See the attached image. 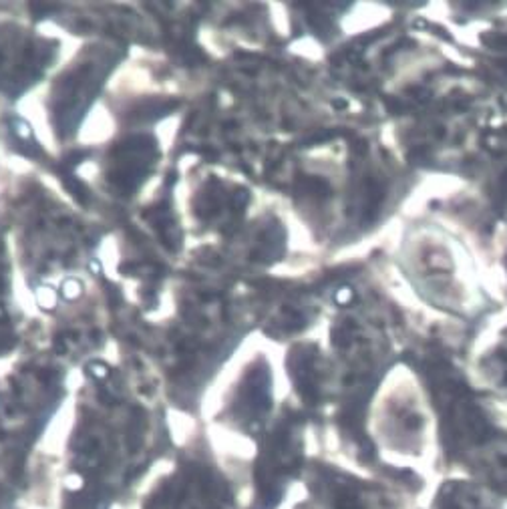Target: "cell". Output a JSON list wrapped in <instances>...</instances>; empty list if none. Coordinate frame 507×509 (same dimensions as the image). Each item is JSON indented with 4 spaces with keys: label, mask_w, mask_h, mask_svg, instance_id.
<instances>
[{
    "label": "cell",
    "mask_w": 507,
    "mask_h": 509,
    "mask_svg": "<svg viewBox=\"0 0 507 509\" xmlns=\"http://www.w3.org/2000/svg\"><path fill=\"white\" fill-rule=\"evenodd\" d=\"M429 509H505L503 497L473 479H447L433 491Z\"/></svg>",
    "instance_id": "6da1fadb"
},
{
    "label": "cell",
    "mask_w": 507,
    "mask_h": 509,
    "mask_svg": "<svg viewBox=\"0 0 507 509\" xmlns=\"http://www.w3.org/2000/svg\"><path fill=\"white\" fill-rule=\"evenodd\" d=\"M65 187H67L70 193H75L79 200H85V187H83V183H79L77 179H65Z\"/></svg>",
    "instance_id": "7a4b0ae2"
},
{
    "label": "cell",
    "mask_w": 507,
    "mask_h": 509,
    "mask_svg": "<svg viewBox=\"0 0 507 509\" xmlns=\"http://www.w3.org/2000/svg\"><path fill=\"white\" fill-rule=\"evenodd\" d=\"M89 373L93 374L95 378H105L109 374V367L103 365V362H93V365H89Z\"/></svg>",
    "instance_id": "3957f363"
},
{
    "label": "cell",
    "mask_w": 507,
    "mask_h": 509,
    "mask_svg": "<svg viewBox=\"0 0 507 509\" xmlns=\"http://www.w3.org/2000/svg\"><path fill=\"white\" fill-rule=\"evenodd\" d=\"M246 202H248V191L239 189L236 193V198H234V207H236V209H242V207L246 205Z\"/></svg>",
    "instance_id": "277c9868"
},
{
    "label": "cell",
    "mask_w": 507,
    "mask_h": 509,
    "mask_svg": "<svg viewBox=\"0 0 507 509\" xmlns=\"http://www.w3.org/2000/svg\"><path fill=\"white\" fill-rule=\"evenodd\" d=\"M0 320H6V312H4V308H0Z\"/></svg>",
    "instance_id": "5b68a950"
}]
</instances>
